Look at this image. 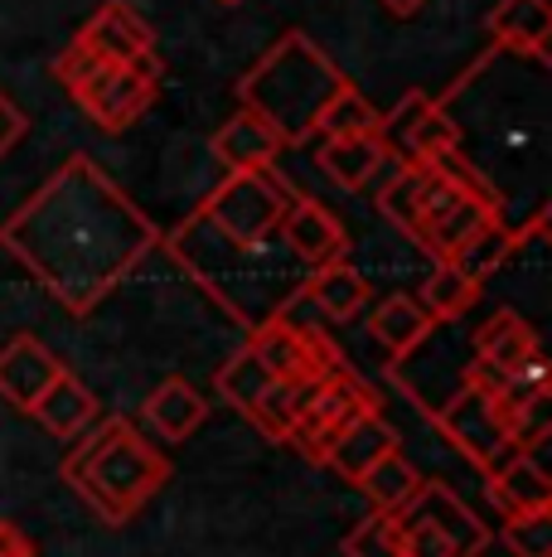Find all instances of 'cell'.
Returning <instances> with one entry per match:
<instances>
[{
  "label": "cell",
  "instance_id": "obj_35",
  "mask_svg": "<svg viewBox=\"0 0 552 557\" xmlns=\"http://www.w3.org/2000/svg\"><path fill=\"white\" fill-rule=\"evenodd\" d=\"M35 548H29V539L15 529L10 519H0V557H29Z\"/></svg>",
  "mask_w": 552,
  "mask_h": 557
},
{
  "label": "cell",
  "instance_id": "obj_16",
  "mask_svg": "<svg viewBox=\"0 0 552 557\" xmlns=\"http://www.w3.org/2000/svg\"><path fill=\"white\" fill-rule=\"evenodd\" d=\"M388 451H398V432H392V422L384 417V407H364L359 417H349V422L339 426V436L330 442V451H325V466H330L339 480L359 485V475Z\"/></svg>",
  "mask_w": 552,
  "mask_h": 557
},
{
  "label": "cell",
  "instance_id": "obj_37",
  "mask_svg": "<svg viewBox=\"0 0 552 557\" xmlns=\"http://www.w3.org/2000/svg\"><path fill=\"white\" fill-rule=\"evenodd\" d=\"M218 5H238V0H218Z\"/></svg>",
  "mask_w": 552,
  "mask_h": 557
},
{
  "label": "cell",
  "instance_id": "obj_12",
  "mask_svg": "<svg viewBox=\"0 0 552 557\" xmlns=\"http://www.w3.org/2000/svg\"><path fill=\"white\" fill-rule=\"evenodd\" d=\"M471 359L480 363V369H490L494 383H504L509 373L528 369V363H543V339H538V330L528 325L518 310H494L471 335Z\"/></svg>",
  "mask_w": 552,
  "mask_h": 557
},
{
  "label": "cell",
  "instance_id": "obj_38",
  "mask_svg": "<svg viewBox=\"0 0 552 557\" xmlns=\"http://www.w3.org/2000/svg\"><path fill=\"white\" fill-rule=\"evenodd\" d=\"M29 557H35V553H29Z\"/></svg>",
  "mask_w": 552,
  "mask_h": 557
},
{
  "label": "cell",
  "instance_id": "obj_31",
  "mask_svg": "<svg viewBox=\"0 0 552 557\" xmlns=\"http://www.w3.org/2000/svg\"><path fill=\"white\" fill-rule=\"evenodd\" d=\"M509 557H552V519L543 513H518V519H504L499 529Z\"/></svg>",
  "mask_w": 552,
  "mask_h": 557
},
{
  "label": "cell",
  "instance_id": "obj_17",
  "mask_svg": "<svg viewBox=\"0 0 552 557\" xmlns=\"http://www.w3.org/2000/svg\"><path fill=\"white\" fill-rule=\"evenodd\" d=\"M141 422L151 426V432L161 436V442L179 446V442H189V436H195L199 426L209 422V403H204V393H199L189 379L170 373L165 383H155V388L146 393V403H141Z\"/></svg>",
  "mask_w": 552,
  "mask_h": 557
},
{
  "label": "cell",
  "instance_id": "obj_20",
  "mask_svg": "<svg viewBox=\"0 0 552 557\" xmlns=\"http://www.w3.org/2000/svg\"><path fill=\"white\" fill-rule=\"evenodd\" d=\"M301 301H311L325 320H359V310H368V301H374V286H368V276H359L349 267V257H339V262L305 272Z\"/></svg>",
  "mask_w": 552,
  "mask_h": 557
},
{
  "label": "cell",
  "instance_id": "obj_21",
  "mask_svg": "<svg viewBox=\"0 0 552 557\" xmlns=\"http://www.w3.org/2000/svg\"><path fill=\"white\" fill-rule=\"evenodd\" d=\"M315 141H321L315 165H321L339 189H349V195L364 189L368 180L388 165V146L378 141V132H368V136H315Z\"/></svg>",
  "mask_w": 552,
  "mask_h": 557
},
{
  "label": "cell",
  "instance_id": "obj_34",
  "mask_svg": "<svg viewBox=\"0 0 552 557\" xmlns=\"http://www.w3.org/2000/svg\"><path fill=\"white\" fill-rule=\"evenodd\" d=\"M25 132H29V116L20 112V107L10 102L5 92H0V160H5L10 151H15L20 141H25Z\"/></svg>",
  "mask_w": 552,
  "mask_h": 557
},
{
  "label": "cell",
  "instance_id": "obj_2",
  "mask_svg": "<svg viewBox=\"0 0 552 557\" xmlns=\"http://www.w3.org/2000/svg\"><path fill=\"white\" fill-rule=\"evenodd\" d=\"M161 248L242 330H252L267 315H286V310L301 301L305 267L286 252L281 233L267 243H233L218 228H209L199 213H189L179 228L161 233Z\"/></svg>",
  "mask_w": 552,
  "mask_h": 557
},
{
  "label": "cell",
  "instance_id": "obj_28",
  "mask_svg": "<svg viewBox=\"0 0 552 557\" xmlns=\"http://www.w3.org/2000/svg\"><path fill=\"white\" fill-rule=\"evenodd\" d=\"M378 107L354 88V83H339V92L321 107V122H315V136H368L378 132Z\"/></svg>",
  "mask_w": 552,
  "mask_h": 557
},
{
  "label": "cell",
  "instance_id": "obj_29",
  "mask_svg": "<svg viewBox=\"0 0 552 557\" xmlns=\"http://www.w3.org/2000/svg\"><path fill=\"white\" fill-rule=\"evenodd\" d=\"M214 383H218V398L228 403V407H238V412L248 417V407L262 398V388H267V383H272V373L262 369L258 355H252L248 345H242L238 355H233V359H228V363H223V369L214 373Z\"/></svg>",
  "mask_w": 552,
  "mask_h": 557
},
{
  "label": "cell",
  "instance_id": "obj_4",
  "mask_svg": "<svg viewBox=\"0 0 552 557\" xmlns=\"http://www.w3.org/2000/svg\"><path fill=\"white\" fill-rule=\"evenodd\" d=\"M170 480V460L126 417H98L63 460V485L102 523L136 519Z\"/></svg>",
  "mask_w": 552,
  "mask_h": 557
},
{
  "label": "cell",
  "instance_id": "obj_6",
  "mask_svg": "<svg viewBox=\"0 0 552 557\" xmlns=\"http://www.w3.org/2000/svg\"><path fill=\"white\" fill-rule=\"evenodd\" d=\"M291 195L296 189L286 185L272 165L267 170H228V180H223L195 213L233 243H267V238H276V228H281V213H286V203H291Z\"/></svg>",
  "mask_w": 552,
  "mask_h": 557
},
{
  "label": "cell",
  "instance_id": "obj_18",
  "mask_svg": "<svg viewBox=\"0 0 552 557\" xmlns=\"http://www.w3.org/2000/svg\"><path fill=\"white\" fill-rule=\"evenodd\" d=\"M29 417H35L49 436H59V442H78V436L102 417V403L78 373L63 369L59 379L45 388V398L29 407Z\"/></svg>",
  "mask_w": 552,
  "mask_h": 557
},
{
  "label": "cell",
  "instance_id": "obj_10",
  "mask_svg": "<svg viewBox=\"0 0 552 557\" xmlns=\"http://www.w3.org/2000/svg\"><path fill=\"white\" fill-rule=\"evenodd\" d=\"M248 349L258 355V363L272 373V379H311V373H330L339 369V349L321 330L296 325L291 310L286 315H267L248 330Z\"/></svg>",
  "mask_w": 552,
  "mask_h": 557
},
{
  "label": "cell",
  "instance_id": "obj_23",
  "mask_svg": "<svg viewBox=\"0 0 552 557\" xmlns=\"http://www.w3.org/2000/svg\"><path fill=\"white\" fill-rule=\"evenodd\" d=\"M368 330H374V339L388 349V359H402L407 349H417L422 339L437 330V320L427 315V306H422L417 296L392 292L384 301H368Z\"/></svg>",
  "mask_w": 552,
  "mask_h": 557
},
{
  "label": "cell",
  "instance_id": "obj_15",
  "mask_svg": "<svg viewBox=\"0 0 552 557\" xmlns=\"http://www.w3.org/2000/svg\"><path fill=\"white\" fill-rule=\"evenodd\" d=\"M499 53L528 59L538 69L552 63V5L548 0H494V10L485 15Z\"/></svg>",
  "mask_w": 552,
  "mask_h": 557
},
{
  "label": "cell",
  "instance_id": "obj_33",
  "mask_svg": "<svg viewBox=\"0 0 552 557\" xmlns=\"http://www.w3.org/2000/svg\"><path fill=\"white\" fill-rule=\"evenodd\" d=\"M98 69H102V59H98V53H92V49H83L78 39H73V45H68V49H63L59 59H54V78H59L68 92H73V88H83V83H88Z\"/></svg>",
  "mask_w": 552,
  "mask_h": 557
},
{
  "label": "cell",
  "instance_id": "obj_14",
  "mask_svg": "<svg viewBox=\"0 0 552 557\" xmlns=\"http://www.w3.org/2000/svg\"><path fill=\"white\" fill-rule=\"evenodd\" d=\"M73 39L98 53L102 63H136L141 53H155V29L146 25V15L136 5H126V0H102Z\"/></svg>",
  "mask_w": 552,
  "mask_h": 557
},
{
  "label": "cell",
  "instance_id": "obj_36",
  "mask_svg": "<svg viewBox=\"0 0 552 557\" xmlns=\"http://www.w3.org/2000/svg\"><path fill=\"white\" fill-rule=\"evenodd\" d=\"M378 5L392 10V15H417V10L427 5V0H378Z\"/></svg>",
  "mask_w": 552,
  "mask_h": 557
},
{
  "label": "cell",
  "instance_id": "obj_24",
  "mask_svg": "<svg viewBox=\"0 0 552 557\" xmlns=\"http://www.w3.org/2000/svg\"><path fill=\"white\" fill-rule=\"evenodd\" d=\"M480 296H485V282L465 276L461 267H451V262H437L427 272V282H422L417 301L427 306V315L437 320V325H455V320H465L480 306Z\"/></svg>",
  "mask_w": 552,
  "mask_h": 557
},
{
  "label": "cell",
  "instance_id": "obj_26",
  "mask_svg": "<svg viewBox=\"0 0 552 557\" xmlns=\"http://www.w3.org/2000/svg\"><path fill=\"white\" fill-rule=\"evenodd\" d=\"M315 379V373H311ZM311 379H272L262 388V398L248 407V422L258 426L267 442H286L291 426L301 422V407H305V393H311Z\"/></svg>",
  "mask_w": 552,
  "mask_h": 557
},
{
  "label": "cell",
  "instance_id": "obj_22",
  "mask_svg": "<svg viewBox=\"0 0 552 557\" xmlns=\"http://www.w3.org/2000/svg\"><path fill=\"white\" fill-rule=\"evenodd\" d=\"M214 156L223 170H267L276 156H281V141L258 112L238 107L228 122L214 132Z\"/></svg>",
  "mask_w": 552,
  "mask_h": 557
},
{
  "label": "cell",
  "instance_id": "obj_11",
  "mask_svg": "<svg viewBox=\"0 0 552 557\" xmlns=\"http://www.w3.org/2000/svg\"><path fill=\"white\" fill-rule=\"evenodd\" d=\"M276 233H281L286 252H291L305 272H311V267H325V262L349 257L344 223H339L335 213L325 209L321 199H311V195H291V203H286V213H281V228H276Z\"/></svg>",
  "mask_w": 552,
  "mask_h": 557
},
{
  "label": "cell",
  "instance_id": "obj_1",
  "mask_svg": "<svg viewBox=\"0 0 552 557\" xmlns=\"http://www.w3.org/2000/svg\"><path fill=\"white\" fill-rule=\"evenodd\" d=\"M0 248L68 315H88L161 248V228L92 156H68L0 223Z\"/></svg>",
  "mask_w": 552,
  "mask_h": 557
},
{
  "label": "cell",
  "instance_id": "obj_3",
  "mask_svg": "<svg viewBox=\"0 0 552 557\" xmlns=\"http://www.w3.org/2000/svg\"><path fill=\"white\" fill-rule=\"evenodd\" d=\"M339 83L349 78L335 69L330 53L315 45L305 29H286L238 78V102L272 126L281 151H296V146L315 141L321 107L339 92Z\"/></svg>",
  "mask_w": 552,
  "mask_h": 557
},
{
  "label": "cell",
  "instance_id": "obj_8",
  "mask_svg": "<svg viewBox=\"0 0 552 557\" xmlns=\"http://www.w3.org/2000/svg\"><path fill=\"white\" fill-rule=\"evenodd\" d=\"M155 92H161V59L141 53L136 63H102L83 88H73V102L83 107L92 126L116 136L151 112Z\"/></svg>",
  "mask_w": 552,
  "mask_h": 557
},
{
  "label": "cell",
  "instance_id": "obj_13",
  "mask_svg": "<svg viewBox=\"0 0 552 557\" xmlns=\"http://www.w3.org/2000/svg\"><path fill=\"white\" fill-rule=\"evenodd\" d=\"M63 373V359L39 335H10L0 345V398L29 417V407L45 398V388Z\"/></svg>",
  "mask_w": 552,
  "mask_h": 557
},
{
  "label": "cell",
  "instance_id": "obj_30",
  "mask_svg": "<svg viewBox=\"0 0 552 557\" xmlns=\"http://www.w3.org/2000/svg\"><path fill=\"white\" fill-rule=\"evenodd\" d=\"M339 553L344 557H402V543H398V523H392V513H368L364 523H354V529L344 533V543H339Z\"/></svg>",
  "mask_w": 552,
  "mask_h": 557
},
{
  "label": "cell",
  "instance_id": "obj_7",
  "mask_svg": "<svg viewBox=\"0 0 552 557\" xmlns=\"http://www.w3.org/2000/svg\"><path fill=\"white\" fill-rule=\"evenodd\" d=\"M431 422H437V432L471 460L480 475H494V470H504L514 456H524L514 446V436H509V417L499 412L494 393L475 388V383L451 393V398L431 412Z\"/></svg>",
  "mask_w": 552,
  "mask_h": 557
},
{
  "label": "cell",
  "instance_id": "obj_27",
  "mask_svg": "<svg viewBox=\"0 0 552 557\" xmlns=\"http://www.w3.org/2000/svg\"><path fill=\"white\" fill-rule=\"evenodd\" d=\"M417 485H422V475H417V466L402 456V446L388 451V456H378L374 466L359 475V490H364V499L378 513H398L412 495H417Z\"/></svg>",
  "mask_w": 552,
  "mask_h": 557
},
{
  "label": "cell",
  "instance_id": "obj_5",
  "mask_svg": "<svg viewBox=\"0 0 552 557\" xmlns=\"http://www.w3.org/2000/svg\"><path fill=\"white\" fill-rule=\"evenodd\" d=\"M392 523L402 557H480L490 543V529L475 519V509L437 480H422L417 495L392 513Z\"/></svg>",
  "mask_w": 552,
  "mask_h": 557
},
{
  "label": "cell",
  "instance_id": "obj_9",
  "mask_svg": "<svg viewBox=\"0 0 552 557\" xmlns=\"http://www.w3.org/2000/svg\"><path fill=\"white\" fill-rule=\"evenodd\" d=\"M378 141L388 146V160H437L446 151H461L465 132L451 107L412 88L392 112L378 116Z\"/></svg>",
  "mask_w": 552,
  "mask_h": 557
},
{
  "label": "cell",
  "instance_id": "obj_32",
  "mask_svg": "<svg viewBox=\"0 0 552 557\" xmlns=\"http://www.w3.org/2000/svg\"><path fill=\"white\" fill-rule=\"evenodd\" d=\"M548 393H538V398H528L518 412H509V436H514V446L518 451H543V442H548V432H552V422H548Z\"/></svg>",
  "mask_w": 552,
  "mask_h": 557
},
{
  "label": "cell",
  "instance_id": "obj_19",
  "mask_svg": "<svg viewBox=\"0 0 552 557\" xmlns=\"http://www.w3.org/2000/svg\"><path fill=\"white\" fill-rule=\"evenodd\" d=\"M485 499L499 509V519H518V513H543L552 509V480L538 466L534 451L514 456L504 470L485 475Z\"/></svg>",
  "mask_w": 552,
  "mask_h": 557
},
{
  "label": "cell",
  "instance_id": "obj_25",
  "mask_svg": "<svg viewBox=\"0 0 552 557\" xmlns=\"http://www.w3.org/2000/svg\"><path fill=\"white\" fill-rule=\"evenodd\" d=\"M509 257H518V243H514V228H509L504 219H490L485 228H475L471 238L461 243L446 262L461 267L465 276H475V282H490L494 272H504Z\"/></svg>",
  "mask_w": 552,
  "mask_h": 557
}]
</instances>
